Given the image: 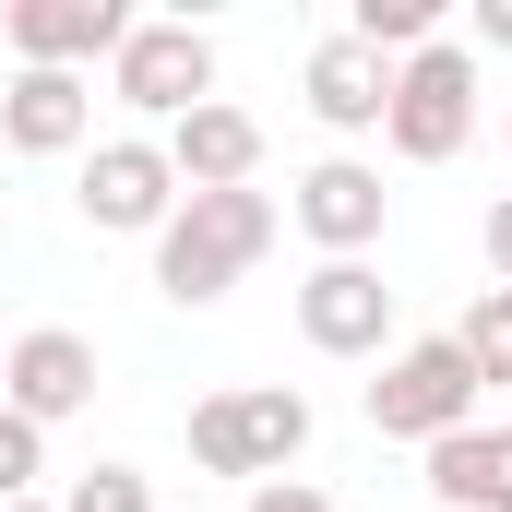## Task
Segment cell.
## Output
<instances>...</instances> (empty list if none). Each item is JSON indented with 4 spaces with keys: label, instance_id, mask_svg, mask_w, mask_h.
Returning <instances> with one entry per match:
<instances>
[{
    "label": "cell",
    "instance_id": "6da1fadb",
    "mask_svg": "<svg viewBox=\"0 0 512 512\" xmlns=\"http://www.w3.org/2000/svg\"><path fill=\"white\" fill-rule=\"evenodd\" d=\"M262 251H274V191H179V215L155 227V298L215 310Z\"/></svg>",
    "mask_w": 512,
    "mask_h": 512
},
{
    "label": "cell",
    "instance_id": "7a4b0ae2",
    "mask_svg": "<svg viewBox=\"0 0 512 512\" xmlns=\"http://www.w3.org/2000/svg\"><path fill=\"white\" fill-rule=\"evenodd\" d=\"M298 453H310V393H286V382H239V393H203V405H191V465H203V477L262 489V477H286Z\"/></svg>",
    "mask_w": 512,
    "mask_h": 512
},
{
    "label": "cell",
    "instance_id": "3957f363",
    "mask_svg": "<svg viewBox=\"0 0 512 512\" xmlns=\"http://www.w3.org/2000/svg\"><path fill=\"white\" fill-rule=\"evenodd\" d=\"M382 143L405 155V167H441V155H465V143H477V48L429 36L417 60H393V108H382Z\"/></svg>",
    "mask_w": 512,
    "mask_h": 512
},
{
    "label": "cell",
    "instance_id": "277c9868",
    "mask_svg": "<svg viewBox=\"0 0 512 512\" xmlns=\"http://www.w3.org/2000/svg\"><path fill=\"white\" fill-rule=\"evenodd\" d=\"M370 429L382 441H453V429H477V370H465V346L453 334H417V346H393L382 382H370Z\"/></svg>",
    "mask_w": 512,
    "mask_h": 512
},
{
    "label": "cell",
    "instance_id": "5b68a950",
    "mask_svg": "<svg viewBox=\"0 0 512 512\" xmlns=\"http://www.w3.org/2000/svg\"><path fill=\"white\" fill-rule=\"evenodd\" d=\"M286 215H298V239H310L322 262H370V251H382V227H393V191H382V167L322 155V167H298Z\"/></svg>",
    "mask_w": 512,
    "mask_h": 512
},
{
    "label": "cell",
    "instance_id": "8992f818",
    "mask_svg": "<svg viewBox=\"0 0 512 512\" xmlns=\"http://www.w3.org/2000/svg\"><path fill=\"white\" fill-rule=\"evenodd\" d=\"M84 227L96 239H155L167 215H179V167H167V143H143V131H120V143H96L84 155Z\"/></svg>",
    "mask_w": 512,
    "mask_h": 512
},
{
    "label": "cell",
    "instance_id": "52a82bcc",
    "mask_svg": "<svg viewBox=\"0 0 512 512\" xmlns=\"http://www.w3.org/2000/svg\"><path fill=\"white\" fill-rule=\"evenodd\" d=\"M108 84H120V108H143V120H191L215 96V36L203 24H131L120 60H108Z\"/></svg>",
    "mask_w": 512,
    "mask_h": 512
},
{
    "label": "cell",
    "instance_id": "ba28073f",
    "mask_svg": "<svg viewBox=\"0 0 512 512\" xmlns=\"http://www.w3.org/2000/svg\"><path fill=\"white\" fill-rule=\"evenodd\" d=\"M298 334H310L322 358H382L393 346L382 262H310V274H298Z\"/></svg>",
    "mask_w": 512,
    "mask_h": 512
},
{
    "label": "cell",
    "instance_id": "9c48e42d",
    "mask_svg": "<svg viewBox=\"0 0 512 512\" xmlns=\"http://www.w3.org/2000/svg\"><path fill=\"white\" fill-rule=\"evenodd\" d=\"M0 405H12L24 429L84 417V405H96V346H84L72 322H36L24 346H0Z\"/></svg>",
    "mask_w": 512,
    "mask_h": 512
},
{
    "label": "cell",
    "instance_id": "30bf717a",
    "mask_svg": "<svg viewBox=\"0 0 512 512\" xmlns=\"http://www.w3.org/2000/svg\"><path fill=\"white\" fill-rule=\"evenodd\" d=\"M0 36H12L24 72H84V60H120L131 12H120V0H12Z\"/></svg>",
    "mask_w": 512,
    "mask_h": 512
},
{
    "label": "cell",
    "instance_id": "8fae6325",
    "mask_svg": "<svg viewBox=\"0 0 512 512\" xmlns=\"http://www.w3.org/2000/svg\"><path fill=\"white\" fill-rule=\"evenodd\" d=\"M167 167H179V191H251L262 179V120L227 108V96H203L191 120H167Z\"/></svg>",
    "mask_w": 512,
    "mask_h": 512
},
{
    "label": "cell",
    "instance_id": "7c38bea8",
    "mask_svg": "<svg viewBox=\"0 0 512 512\" xmlns=\"http://www.w3.org/2000/svg\"><path fill=\"white\" fill-rule=\"evenodd\" d=\"M96 131V84L84 72H12L0 84V143L12 155H84Z\"/></svg>",
    "mask_w": 512,
    "mask_h": 512
},
{
    "label": "cell",
    "instance_id": "4fadbf2b",
    "mask_svg": "<svg viewBox=\"0 0 512 512\" xmlns=\"http://www.w3.org/2000/svg\"><path fill=\"white\" fill-rule=\"evenodd\" d=\"M298 96H310V120H322V131H346V143H358V131H382V108H393V60H370V48L334 24V36L310 48Z\"/></svg>",
    "mask_w": 512,
    "mask_h": 512
},
{
    "label": "cell",
    "instance_id": "5bb4252c",
    "mask_svg": "<svg viewBox=\"0 0 512 512\" xmlns=\"http://www.w3.org/2000/svg\"><path fill=\"white\" fill-rule=\"evenodd\" d=\"M429 489H441L453 512H512V417H501V429L477 417V429L429 441Z\"/></svg>",
    "mask_w": 512,
    "mask_h": 512
},
{
    "label": "cell",
    "instance_id": "9a60e30c",
    "mask_svg": "<svg viewBox=\"0 0 512 512\" xmlns=\"http://www.w3.org/2000/svg\"><path fill=\"white\" fill-rule=\"evenodd\" d=\"M453 346H465L477 393H489V382H512V286H477V310L453 322Z\"/></svg>",
    "mask_w": 512,
    "mask_h": 512
},
{
    "label": "cell",
    "instance_id": "2e32d148",
    "mask_svg": "<svg viewBox=\"0 0 512 512\" xmlns=\"http://www.w3.org/2000/svg\"><path fill=\"white\" fill-rule=\"evenodd\" d=\"M36 477H48V429H24V417L0 405V512L36 501Z\"/></svg>",
    "mask_w": 512,
    "mask_h": 512
},
{
    "label": "cell",
    "instance_id": "e0dca14e",
    "mask_svg": "<svg viewBox=\"0 0 512 512\" xmlns=\"http://www.w3.org/2000/svg\"><path fill=\"white\" fill-rule=\"evenodd\" d=\"M60 512H155V489H143V465H84Z\"/></svg>",
    "mask_w": 512,
    "mask_h": 512
},
{
    "label": "cell",
    "instance_id": "ac0fdd59",
    "mask_svg": "<svg viewBox=\"0 0 512 512\" xmlns=\"http://www.w3.org/2000/svg\"><path fill=\"white\" fill-rule=\"evenodd\" d=\"M239 512H334V501H322L310 477H262V489H251V501H239Z\"/></svg>",
    "mask_w": 512,
    "mask_h": 512
},
{
    "label": "cell",
    "instance_id": "d6986e66",
    "mask_svg": "<svg viewBox=\"0 0 512 512\" xmlns=\"http://www.w3.org/2000/svg\"><path fill=\"white\" fill-rule=\"evenodd\" d=\"M477 251H489V274H501V286H512V191H501V203H489V227H477Z\"/></svg>",
    "mask_w": 512,
    "mask_h": 512
},
{
    "label": "cell",
    "instance_id": "ffe728a7",
    "mask_svg": "<svg viewBox=\"0 0 512 512\" xmlns=\"http://www.w3.org/2000/svg\"><path fill=\"white\" fill-rule=\"evenodd\" d=\"M477 48H512V0H477Z\"/></svg>",
    "mask_w": 512,
    "mask_h": 512
},
{
    "label": "cell",
    "instance_id": "44dd1931",
    "mask_svg": "<svg viewBox=\"0 0 512 512\" xmlns=\"http://www.w3.org/2000/svg\"><path fill=\"white\" fill-rule=\"evenodd\" d=\"M12 512H60V501H12Z\"/></svg>",
    "mask_w": 512,
    "mask_h": 512
},
{
    "label": "cell",
    "instance_id": "7402d4cb",
    "mask_svg": "<svg viewBox=\"0 0 512 512\" xmlns=\"http://www.w3.org/2000/svg\"><path fill=\"white\" fill-rule=\"evenodd\" d=\"M501 143H512V131H501Z\"/></svg>",
    "mask_w": 512,
    "mask_h": 512
}]
</instances>
